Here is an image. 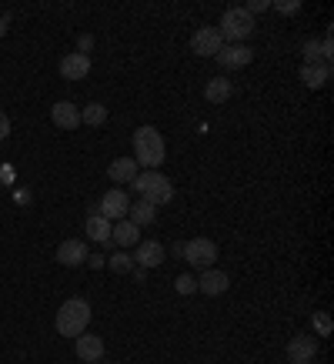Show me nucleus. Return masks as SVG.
<instances>
[{"label": "nucleus", "instance_id": "obj_1", "mask_svg": "<svg viewBox=\"0 0 334 364\" xmlns=\"http://www.w3.org/2000/svg\"><path fill=\"white\" fill-rule=\"evenodd\" d=\"M164 157H167L164 137H161L157 127L144 124V127H137V131H134V161H137V167L157 171V167L164 164Z\"/></svg>", "mask_w": 334, "mask_h": 364}, {"label": "nucleus", "instance_id": "obj_2", "mask_svg": "<svg viewBox=\"0 0 334 364\" xmlns=\"http://www.w3.org/2000/svg\"><path fill=\"white\" fill-rule=\"evenodd\" d=\"M90 324V304L84 298H67L57 311V334L60 338H77Z\"/></svg>", "mask_w": 334, "mask_h": 364}, {"label": "nucleus", "instance_id": "obj_3", "mask_svg": "<svg viewBox=\"0 0 334 364\" xmlns=\"http://www.w3.org/2000/svg\"><path fill=\"white\" fill-rule=\"evenodd\" d=\"M131 188L137 191L147 204H154V208H161V204H171V200H174V184H171V177H164L161 171L137 174L131 181Z\"/></svg>", "mask_w": 334, "mask_h": 364}, {"label": "nucleus", "instance_id": "obj_4", "mask_svg": "<svg viewBox=\"0 0 334 364\" xmlns=\"http://www.w3.org/2000/svg\"><path fill=\"white\" fill-rule=\"evenodd\" d=\"M217 33L224 37V44H241V41H247L254 33V17L244 7H231V11H224Z\"/></svg>", "mask_w": 334, "mask_h": 364}, {"label": "nucleus", "instance_id": "obj_5", "mask_svg": "<svg viewBox=\"0 0 334 364\" xmlns=\"http://www.w3.org/2000/svg\"><path fill=\"white\" fill-rule=\"evenodd\" d=\"M181 254H184V261L194 267H214V261H217V244L208 241V237H194V241L181 244Z\"/></svg>", "mask_w": 334, "mask_h": 364}, {"label": "nucleus", "instance_id": "obj_6", "mask_svg": "<svg viewBox=\"0 0 334 364\" xmlns=\"http://www.w3.org/2000/svg\"><path fill=\"white\" fill-rule=\"evenodd\" d=\"M127 208H131V198H127V191L121 188H111L97 204V214L100 218H107V221H124L127 218Z\"/></svg>", "mask_w": 334, "mask_h": 364}, {"label": "nucleus", "instance_id": "obj_7", "mask_svg": "<svg viewBox=\"0 0 334 364\" xmlns=\"http://www.w3.org/2000/svg\"><path fill=\"white\" fill-rule=\"evenodd\" d=\"M221 47H224V37L217 33V27H200V31L190 37V50L198 57H217Z\"/></svg>", "mask_w": 334, "mask_h": 364}, {"label": "nucleus", "instance_id": "obj_8", "mask_svg": "<svg viewBox=\"0 0 334 364\" xmlns=\"http://www.w3.org/2000/svg\"><path fill=\"white\" fill-rule=\"evenodd\" d=\"M74 354L80 358V364H94L104 358V338L100 334H77L74 338Z\"/></svg>", "mask_w": 334, "mask_h": 364}, {"label": "nucleus", "instance_id": "obj_9", "mask_svg": "<svg viewBox=\"0 0 334 364\" xmlns=\"http://www.w3.org/2000/svg\"><path fill=\"white\" fill-rule=\"evenodd\" d=\"M254 60V50L244 44H224L221 50H217V64H221V70H234V67H247Z\"/></svg>", "mask_w": 334, "mask_h": 364}, {"label": "nucleus", "instance_id": "obj_10", "mask_svg": "<svg viewBox=\"0 0 334 364\" xmlns=\"http://www.w3.org/2000/svg\"><path fill=\"white\" fill-rule=\"evenodd\" d=\"M314 354H318V338H311V334H294V338L288 341V358H291V364L314 361Z\"/></svg>", "mask_w": 334, "mask_h": 364}, {"label": "nucleus", "instance_id": "obj_11", "mask_svg": "<svg viewBox=\"0 0 334 364\" xmlns=\"http://www.w3.org/2000/svg\"><path fill=\"white\" fill-rule=\"evenodd\" d=\"M164 254L167 251H164V244H161V241H141V244H137V251H134V261L147 271V267H161V264H164V261H167Z\"/></svg>", "mask_w": 334, "mask_h": 364}, {"label": "nucleus", "instance_id": "obj_12", "mask_svg": "<svg viewBox=\"0 0 334 364\" xmlns=\"http://www.w3.org/2000/svg\"><path fill=\"white\" fill-rule=\"evenodd\" d=\"M84 261H87V244L77 241V237H70V241H64L60 247H57V264L80 267Z\"/></svg>", "mask_w": 334, "mask_h": 364}, {"label": "nucleus", "instance_id": "obj_13", "mask_svg": "<svg viewBox=\"0 0 334 364\" xmlns=\"http://www.w3.org/2000/svg\"><path fill=\"white\" fill-rule=\"evenodd\" d=\"M50 121H54L60 131H74V127H80L77 104H70V100H57L54 107H50Z\"/></svg>", "mask_w": 334, "mask_h": 364}, {"label": "nucleus", "instance_id": "obj_14", "mask_svg": "<svg viewBox=\"0 0 334 364\" xmlns=\"http://www.w3.org/2000/svg\"><path fill=\"white\" fill-rule=\"evenodd\" d=\"M227 287H231V277L224 274V271H214V267H208L198 281V291L200 294H208V298H217V294H224Z\"/></svg>", "mask_w": 334, "mask_h": 364}, {"label": "nucleus", "instance_id": "obj_15", "mask_svg": "<svg viewBox=\"0 0 334 364\" xmlns=\"http://www.w3.org/2000/svg\"><path fill=\"white\" fill-rule=\"evenodd\" d=\"M90 74V57L84 54H67L60 60V77L64 80H84Z\"/></svg>", "mask_w": 334, "mask_h": 364}, {"label": "nucleus", "instance_id": "obj_16", "mask_svg": "<svg viewBox=\"0 0 334 364\" xmlns=\"http://www.w3.org/2000/svg\"><path fill=\"white\" fill-rule=\"evenodd\" d=\"M111 241L121 244V247H137V244H141V228L124 218V221H117L111 228Z\"/></svg>", "mask_w": 334, "mask_h": 364}, {"label": "nucleus", "instance_id": "obj_17", "mask_svg": "<svg viewBox=\"0 0 334 364\" xmlns=\"http://www.w3.org/2000/svg\"><path fill=\"white\" fill-rule=\"evenodd\" d=\"M107 177H111L114 184H131L134 177H137V161L134 157H117L107 167Z\"/></svg>", "mask_w": 334, "mask_h": 364}, {"label": "nucleus", "instance_id": "obj_18", "mask_svg": "<svg viewBox=\"0 0 334 364\" xmlns=\"http://www.w3.org/2000/svg\"><path fill=\"white\" fill-rule=\"evenodd\" d=\"M127 221L137 224V228H147V224L157 221V208H154V204H147L144 198L131 200V208H127Z\"/></svg>", "mask_w": 334, "mask_h": 364}, {"label": "nucleus", "instance_id": "obj_19", "mask_svg": "<svg viewBox=\"0 0 334 364\" xmlns=\"http://www.w3.org/2000/svg\"><path fill=\"white\" fill-rule=\"evenodd\" d=\"M328 77H331V67H324V64H304L301 67V84H304V87H311V90L324 87Z\"/></svg>", "mask_w": 334, "mask_h": 364}, {"label": "nucleus", "instance_id": "obj_20", "mask_svg": "<svg viewBox=\"0 0 334 364\" xmlns=\"http://www.w3.org/2000/svg\"><path fill=\"white\" fill-rule=\"evenodd\" d=\"M111 228H114V224L107 221V218H100V214H90L87 224H84L87 237H90V241H97V244H111Z\"/></svg>", "mask_w": 334, "mask_h": 364}, {"label": "nucleus", "instance_id": "obj_21", "mask_svg": "<svg viewBox=\"0 0 334 364\" xmlns=\"http://www.w3.org/2000/svg\"><path fill=\"white\" fill-rule=\"evenodd\" d=\"M231 94H234V87H231V80L227 77H211L208 80V87H204V97L211 100V104H224Z\"/></svg>", "mask_w": 334, "mask_h": 364}, {"label": "nucleus", "instance_id": "obj_22", "mask_svg": "<svg viewBox=\"0 0 334 364\" xmlns=\"http://www.w3.org/2000/svg\"><path fill=\"white\" fill-rule=\"evenodd\" d=\"M80 124H87V127H104V124H107V107L97 104V100L87 104V107L80 111Z\"/></svg>", "mask_w": 334, "mask_h": 364}, {"label": "nucleus", "instance_id": "obj_23", "mask_svg": "<svg viewBox=\"0 0 334 364\" xmlns=\"http://www.w3.org/2000/svg\"><path fill=\"white\" fill-rule=\"evenodd\" d=\"M311 324H314V331H318V338H331L334 321H331V314H328V311H314Z\"/></svg>", "mask_w": 334, "mask_h": 364}, {"label": "nucleus", "instance_id": "obj_24", "mask_svg": "<svg viewBox=\"0 0 334 364\" xmlns=\"http://www.w3.org/2000/svg\"><path fill=\"white\" fill-rule=\"evenodd\" d=\"M107 267H111V271H117V274H131V271H134V254H127V251L114 254L111 261H107Z\"/></svg>", "mask_w": 334, "mask_h": 364}, {"label": "nucleus", "instance_id": "obj_25", "mask_svg": "<svg viewBox=\"0 0 334 364\" xmlns=\"http://www.w3.org/2000/svg\"><path fill=\"white\" fill-rule=\"evenodd\" d=\"M304 64H321V41H304Z\"/></svg>", "mask_w": 334, "mask_h": 364}, {"label": "nucleus", "instance_id": "obj_26", "mask_svg": "<svg viewBox=\"0 0 334 364\" xmlns=\"http://www.w3.org/2000/svg\"><path fill=\"white\" fill-rule=\"evenodd\" d=\"M174 287H178V294H194V291H198V277L181 274L178 281H174Z\"/></svg>", "mask_w": 334, "mask_h": 364}, {"label": "nucleus", "instance_id": "obj_27", "mask_svg": "<svg viewBox=\"0 0 334 364\" xmlns=\"http://www.w3.org/2000/svg\"><path fill=\"white\" fill-rule=\"evenodd\" d=\"M278 14H298L301 11V0H278V4H271Z\"/></svg>", "mask_w": 334, "mask_h": 364}, {"label": "nucleus", "instance_id": "obj_28", "mask_svg": "<svg viewBox=\"0 0 334 364\" xmlns=\"http://www.w3.org/2000/svg\"><path fill=\"white\" fill-rule=\"evenodd\" d=\"M90 50H94V37H90V33H80V37H77V54L87 57Z\"/></svg>", "mask_w": 334, "mask_h": 364}, {"label": "nucleus", "instance_id": "obj_29", "mask_svg": "<svg viewBox=\"0 0 334 364\" xmlns=\"http://www.w3.org/2000/svg\"><path fill=\"white\" fill-rule=\"evenodd\" d=\"M267 7H271V4H267V0H251V4H244V11L251 14V17H254V14H264Z\"/></svg>", "mask_w": 334, "mask_h": 364}, {"label": "nucleus", "instance_id": "obj_30", "mask_svg": "<svg viewBox=\"0 0 334 364\" xmlns=\"http://www.w3.org/2000/svg\"><path fill=\"white\" fill-rule=\"evenodd\" d=\"M7 137H11V117L0 111V141H7Z\"/></svg>", "mask_w": 334, "mask_h": 364}, {"label": "nucleus", "instance_id": "obj_31", "mask_svg": "<svg viewBox=\"0 0 334 364\" xmlns=\"http://www.w3.org/2000/svg\"><path fill=\"white\" fill-rule=\"evenodd\" d=\"M14 200H17L21 208H23V204H31V191H27V188H21V191H17V194H14Z\"/></svg>", "mask_w": 334, "mask_h": 364}, {"label": "nucleus", "instance_id": "obj_32", "mask_svg": "<svg viewBox=\"0 0 334 364\" xmlns=\"http://www.w3.org/2000/svg\"><path fill=\"white\" fill-rule=\"evenodd\" d=\"M84 264H90V267H104V264H107V261H104L100 254H97V257H90V254H87V261H84Z\"/></svg>", "mask_w": 334, "mask_h": 364}, {"label": "nucleus", "instance_id": "obj_33", "mask_svg": "<svg viewBox=\"0 0 334 364\" xmlns=\"http://www.w3.org/2000/svg\"><path fill=\"white\" fill-rule=\"evenodd\" d=\"M7 27H11V17H0V37L7 33Z\"/></svg>", "mask_w": 334, "mask_h": 364}, {"label": "nucleus", "instance_id": "obj_34", "mask_svg": "<svg viewBox=\"0 0 334 364\" xmlns=\"http://www.w3.org/2000/svg\"><path fill=\"white\" fill-rule=\"evenodd\" d=\"M304 364H311V361H304Z\"/></svg>", "mask_w": 334, "mask_h": 364}]
</instances>
